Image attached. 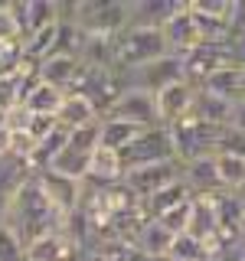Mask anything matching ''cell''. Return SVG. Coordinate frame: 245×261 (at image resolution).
Instances as JSON below:
<instances>
[{"label":"cell","mask_w":245,"mask_h":261,"mask_svg":"<svg viewBox=\"0 0 245 261\" xmlns=\"http://www.w3.org/2000/svg\"><path fill=\"white\" fill-rule=\"evenodd\" d=\"M33 176L36 173H33L27 157H20V153H13V150L0 157V225L7 222V212H10L13 199L20 196V190Z\"/></svg>","instance_id":"cell-10"},{"label":"cell","mask_w":245,"mask_h":261,"mask_svg":"<svg viewBox=\"0 0 245 261\" xmlns=\"http://www.w3.org/2000/svg\"><path fill=\"white\" fill-rule=\"evenodd\" d=\"M125 75V85L128 88H144V92H163L167 85H177V82H186L183 79V56L170 53L163 59L144 65V69H134V72H121Z\"/></svg>","instance_id":"cell-7"},{"label":"cell","mask_w":245,"mask_h":261,"mask_svg":"<svg viewBox=\"0 0 245 261\" xmlns=\"http://www.w3.org/2000/svg\"><path fill=\"white\" fill-rule=\"evenodd\" d=\"M160 222L167 225L174 235H186L190 232V222H193V199L183 202V206H177V209H170L167 216H160Z\"/></svg>","instance_id":"cell-33"},{"label":"cell","mask_w":245,"mask_h":261,"mask_svg":"<svg viewBox=\"0 0 245 261\" xmlns=\"http://www.w3.org/2000/svg\"><path fill=\"white\" fill-rule=\"evenodd\" d=\"M190 199H193V190L180 179V183H174V186H163V190L154 193L151 199H144V209L151 212L154 219H160V216H167L170 209L183 206V202H190Z\"/></svg>","instance_id":"cell-24"},{"label":"cell","mask_w":245,"mask_h":261,"mask_svg":"<svg viewBox=\"0 0 245 261\" xmlns=\"http://www.w3.org/2000/svg\"><path fill=\"white\" fill-rule=\"evenodd\" d=\"M69 137H72V130L59 124V127L53 130V134H46L43 141L33 147V153H30V167H33V173H43V170L53 167V163L62 157V150L69 147Z\"/></svg>","instance_id":"cell-19"},{"label":"cell","mask_w":245,"mask_h":261,"mask_svg":"<svg viewBox=\"0 0 245 261\" xmlns=\"http://www.w3.org/2000/svg\"><path fill=\"white\" fill-rule=\"evenodd\" d=\"M151 261H177L174 255H163V258H151Z\"/></svg>","instance_id":"cell-37"},{"label":"cell","mask_w":245,"mask_h":261,"mask_svg":"<svg viewBox=\"0 0 245 261\" xmlns=\"http://www.w3.org/2000/svg\"><path fill=\"white\" fill-rule=\"evenodd\" d=\"M79 258H82V251L65 235V228L49 232L43 239H36L33 245H27V261H79Z\"/></svg>","instance_id":"cell-15"},{"label":"cell","mask_w":245,"mask_h":261,"mask_svg":"<svg viewBox=\"0 0 245 261\" xmlns=\"http://www.w3.org/2000/svg\"><path fill=\"white\" fill-rule=\"evenodd\" d=\"M69 92L88 98V101L98 108V114L105 118V114L118 105V98L128 92V85H125V75H121V72L95 69V65H85V62H82V69H79V75H76V82H72Z\"/></svg>","instance_id":"cell-4"},{"label":"cell","mask_w":245,"mask_h":261,"mask_svg":"<svg viewBox=\"0 0 245 261\" xmlns=\"http://www.w3.org/2000/svg\"><path fill=\"white\" fill-rule=\"evenodd\" d=\"M163 160H177V147H174V137H170L167 124L141 130V134L121 150V167H125V173H131V170H137V167H151V163H163Z\"/></svg>","instance_id":"cell-5"},{"label":"cell","mask_w":245,"mask_h":261,"mask_svg":"<svg viewBox=\"0 0 245 261\" xmlns=\"http://www.w3.org/2000/svg\"><path fill=\"white\" fill-rule=\"evenodd\" d=\"M163 39H167V46H170V53H177V56H186L190 49H196L203 43L200 39V30H196V20H193V13H190V7H180V10L170 16L167 23H163Z\"/></svg>","instance_id":"cell-12"},{"label":"cell","mask_w":245,"mask_h":261,"mask_svg":"<svg viewBox=\"0 0 245 261\" xmlns=\"http://www.w3.org/2000/svg\"><path fill=\"white\" fill-rule=\"evenodd\" d=\"M183 179V163L180 160H163V163H151V167H137L125 173V186L137 199H151L154 193H160L163 186H174Z\"/></svg>","instance_id":"cell-8"},{"label":"cell","mask_w":245,"mask_h":261,"mask_svg":"<svg viewBox=\"0 0 245 261\" xmlns=\"http://www.w3.org/2000/svg\"><path fill=\"white\" fill-rule=\"evenodd\" d=\"M170 255H174L177 261H206V248H203L200 239H193V235L186 232V235H177L174 239Z\"/></svg>","instance_id":"cell-29"},{"label":"cell","mask_w":245,"mask_h":261,"mask_svg":"<svg viewBox=\"0 0 245 261\" xmlns=\"http://www.w3.org/2000/svg\"><path fill=\"white\" fill-rule=\"evenodd\" d=\"M216 170H219L223 193H245V157L219 153V157H216Z\"/></svg>","instance_id":"cell-28"},{"label":"cell","mask_w":245,"mask_h":261,"mask_svg":"<svg viewBox=\"0 0 245 261\" xmlns=\"http://www.w3.org/2000/svg\"><path fill=\"white\" fill-rule=\"evenodd\" d=\"M174 239H177V235L170 232L160 219H151V222L144 225V232L137 235L134 248L144 251L147 258H163V255H170V248H174Z\"/></svg>","instance_id":"cell-23"},{"label":"cell","mask_w":245,"mask_h":261,"mask_svg":"<svg viewBox=\"0 0 245 261\" xmlns=\"http://www.w3.org/2000/svg\"><path fill=\"white\" fill-rule=\"evenodd\" d=\"M59 121L62 127H69V130H82V127H95L98 121H102V114H98V108L88 98H82L76 92H69L65 95V105H62V111H59Z\"/></svg>","instance_id":"cell-18"},{"label":"cell","mask_w":245,"mask_h":261,"mask_svg":"<svg viewBox=\"0 0 245 261\" xmlns=\"http://www.w3.org/2000/svg\"><path fill=\"white\" fill-rule=\"evenodd\" d=\"M232 65V46H212V43H200L196 49L183 56V79L200 92L206 82L216 75L219 69Z\"/></svg>","instance_id":"cell-6"},{"label":"cell","mask_w":245,"mask_h":261,"mask_svg":"<svg viewBox=\"0 0 245 261\" xmlns=\"http://www.w3.org/2000/svg\"><path fill=\"white\" fill-rule=\"evenodd\" d=\"M196 101V88L190 82H177V85H167L163 92H157V111H160V124H177L180 118L193 111Z\"/></svg>","instance_id":"cell-14"},{"label":"cell","mask_w":245,"mask_h":261,"mask_svg":"<svg viewBox=\"0 0 245 261\" xmlns=\"http://www.w3.org/2000/svg\"><path fill=\"white\" fill-rule=\"evenodd\" d=\"M0 43H27L23 27L13 13V4H0Z\"/></svg>","instance_id":"cell-30"},{"label":"cell","mask_w":245,"mask_h":261,"mask_svg":"<svg viewBox=\"0 0 245 261\" xmlns=\"http://www.w3.org/2000/svg\"><path fill=\"white\" fill-rule=\"evenodd\" d=\"M4 153H10V130L0 124V157H4Z\"/></svg>","instance_id":"cell-36"},{"label":"cell","mask_w":245,"mask_h":261,"mask_svg":"<svg viewBox=\"0 0 245 261\" xmlns=\"http://www.w3.org/2000/svg\"><path fill=\"white\" fill-rule=\"evenodd\" d=\"M36 183L43 186L46 199L53 202V206L59 209L62 216H72V212L82 206V193H85V183H79V179L62 176V173H56V170H43V173H36Z\"/></svg>","instance_id":"cell-11"},{"label":"cell","mask_w":245,"mask_h":261,"mask_svg":"<svg viewBox=\"0 0 245 261\" xmlns=\"http://www.w3.org/2000/svg\"><path fill=\"white\" fill-rule=\"evenodd\" d=\"M125 179V167H121V153L111 147H102L92 153V170H88V183L95 186H114Z\"/></svg>","instance_id":"cell-21"},{"label":"cell","mask_w":245,"mask_h":261,"mask_svg":"<svg viewBox=\"0 0 245 261\" xmlns=\"http://www.w3.org/2000/svg\"><path fill=\"white\" fill-rule=\"evenodd\" d=\"M183 183L193 190V196H203V193H223L219 170H216V157H200V160L183 163Z\"/></svg>","instance_id":"cell-17"},{"label":"cell","mask_w":245,"mask_h":261,"mask_svg":"<svg viewBox=\"0 0 245 261\" xmlns=\"http://www.w3.org/2000/svg\"><path fill=\"white\" fill-rule=\"evenodd\" d=\"M226 127H216V124H206L203 118H196L190 111L186 118H180L177 124H170V137H174V147H177V160L180 163H190V160H200V157H216V144H219V134Z\"/></svg>","instance_id":"cell-3"},{"label":"cell","mask_w":245,"mask_h":261,"mask_svg":"<svg viewBox=\"0 0 245 261\" xmlns=\"http://www.w3.org/2000/svg\"><path fill=\"white\" fill-rule=\"evenodd\" d=\"M239 261H245V245H242V248H239Z\"/></svg>","instance_id":"cell-38"},{"label":"cell","mask_w":245,"mask_h":261,"mask_svg":"<svg viewBox=\"0 0 245 261\" xmlns=\"http://www.w3.org/2000/svg\"><path fill=\"white\" fill-rule=\"evenodd\" d=\"M0 261H27V245L7 225H0Z\"/></svg>","instance_id":"cell-32"},{"label":"cell","mask_w":245,"mask_h":261,"mask_svg":"<svg viewBox=\"0 0 245 261\" xmlns=\"http://www.w3.org/2000/svg\"><path fill=\"white\" fill-rule=\"evenodd\" d=\"M193 13L200 16H212V20H229L235 10V0H186Z\"/></svg>","instance_id":"cell-31"},{"label":"cell","mask_w":245,"mask_h":261,"mask_svg":"<svg viewBox=\"0 0 245 261\" xmlns=\"http://www.w3.org/2000/svg\"><path fill=\"white\" fill-rule=\"evenodd\" d=\"M242 79H245V69L242 65H226V69H219L216 75H212L206 85V92H212V95H219V98H229V101H242Z\"/></svg>","instance_id":"cell-25"},{"label":"cell","mask_w":245,"mask_h":261,"mask_svg":"<svg viewBox=\"0 0 245 261\" xmlns=\"http://www.w3.org/2000/svg\"><path fill=\"white\" fill-rule=\"evenodd\" d=\"M13 13L16 20H20L23 27V36H36L39 30L46 27H56V23H62V10L59 4H53V0H27V4H13Z\"/></svg>","instance_id":"cell-13"},{"label":"cell","mask_w":245,"mask_h":261,"mask_svg":"<svg viewBox=\"0 0 245 261\" xmlns=\"http://www.w3.org/2000/svg\"><path fill=\"white\" fill-rule=\"evenodd\" d=\"M79 69H82V59H76V56H49V59L39 62V82H49V85L62 88L69 95Z\"/></svg>","instance_id":"cell-20"},{"label":"cell","mask_w":245,"mask_h":261,"mask_svg":"<svg viewBox=\"0 0 245 261\" xmlns=\"http://www.w3.org/2000/svg\"><path fill=\"white\" fill-rule=\"evenodd\" d=\"M170 56V46L157 27H128L118 36V72H134Z\"/></svg>","instance_id":"cell-2"},{"label":"cell","mask_w":245,"mask_h":261,"mask_svg":"<svg viewBox=\"0 0 245 261\" xmlns=\"http://www.w3.org/2000/svg\"><path fill=\"white\" fill-rule=\"evenodd\" d=\"M4 225L13 228L16 239H20L23 245H33L36 239H43V235H49V232H59V228L65 225V216L46 199L43 186H39L36 176H33L30 183L20 190V196L13 199Z\"/></svg>","instance_id":"cell-1"},{"label":"cell","mask_w":245,"mask_h":261,"mask_svg":"<svg viewBox=\"0 0 245 261\" xmlns=\"http://www.w3.org/2000/svg\"><path fill=\"white\" fill-rule=\"evenodd\" d=\"M186 0H131L128 4V27H163Z\"/></svg>","instance_id":"cell-16"},{"label":"cell","mask_w":245,"mask_h":261,"mask_svg":"<svg viewBox=\"0 0 245 261\" xmlns=\"http://www.w3.org/2000/svg\"><path fill=\"white\" fill-rule=\"evenodd\" d=\"M65 105V92L56 85H49V82H39L36 88H33V95L23 101V108H30L33 114H49V118H59Z\"/></svg>","instance_id":"cell-26"},{"label":"cell","mask_w":245,"mask_h":261,"mask_svg":"<svg viewBox=\"0 0 245 261\" xmlns=\"http://www.w3.org/2000/svg\"><path fill=\"white\" fill-rule=\"evenodd\" d=\"M105 118H121V121H131V124H137V127H157L160 124L157 95L144 92V88H128Z\"/></svg>","instance_id":"cell-9"},{"label":"cell","mask_w":245,"mask_h":261,"mask_svg":"<svg viewBox=\"0 0 245 261\" xmlns=\"http://www.w3.org/2000/svg\"><path fill=\"white\" fill-rule=\"evenodd\" d=\"M219 153H232V157H245V134L235 127H226L219 134V144H216V157Z\"/></svg>","instance_id":"cell-34"},{"label":"cell","mask_w":245,"mask_h":261,"mask_svg":"<svg viewBox=\"0 0 245 261\" xmlns=\"http://www.w3.org/2000/svg\"><path fill=\"white\" fill-rule=\"evenodd\" d=\"M102 147H111V150H125V147L134 141L141 130L147 127H137V124H131V121H121V118H102Z\"/></svg>","instance_id":"cell-27"},{"label":"cell","mask_w":245,"mask_h":261,"mask_svg":"<svg viewBox=\"0 0 245 261\" xmlns=\"http://www.w3.org/2000/svg\"><path fill=\"white\" fill-rule=\"evenodd\" d=\"M229 127H235V130H242V134H245V101H235V108H232V121H229Z\"/></svg>","instance_id":"cell-35"},{"label":"cell","mask_w":245,"mask_h":261,"mask_svg":"<svg viewBox=\"0 0 245 261\" xmlns=\"http://www.w3.org/2000/svg\"><path fill=\"white\" fill-rule=\"evenodd\" d=\"M232 108L235 105L229 101V98H219L206 92V88H200L196 92V101H193V114L196 118H203L206 124H216V127H229V121H232Z\"/></svg>","instance_id":"cell-22"}]
</instances>
